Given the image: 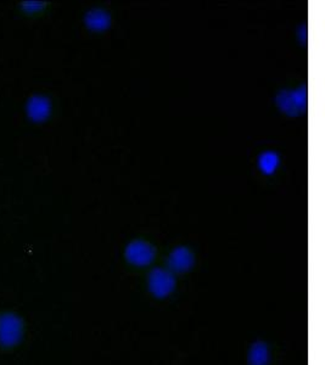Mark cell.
<instances>
[{
    "label": "cell",
    "instance_id": "obj_1",
    "mask_svg": "<svg viewBox=\"0 0 325 365\" xmlns=\"http://www.w3.org/2000/svg\"><path fill=\"white\" fill-rule=\"evenodd\" d=\"M275 101L284 114L289 116L300 115L304 112L307 106V89L301 87L294 92L284 90L279 93Z\"/></svg>",
    "mask_w": 325,
    "mask_h": 365
},
{
    "label": "cell",
    "instance_id": "obj_2",
    "mask_svg": "<svg viewBox=\"0 0 325 365\" xmlns=\"http://www.w3.org/2000/svg\"><path fill=\"white\" fill-rule=\"evenodd\" d=\"M176 286V279L174 273L163 268H155L149 275V287L150 291L156 298H165L168 293L174 291Z\"/></svg>",
    "mask_w": 325,
    "mask_h": 365
},
{
    "label": "cell",
    "instance_id": "obj_3",
    "mask_svg": "<svg viewBox=\"0 0 325 365\" xmlns=\"http://www.w3.org/2000/svg\"><path fill=\"white\" fill-rule=\"evenodd\" d=\"M154 257H155L154 247L145 241H133L127 246V261L131 262L134 266H147L149 263H151Z\"/></svg>",
    "mask_w": 325,
    "mask_h": 365
},
{
    "label": "cell",
    "instance_id": "obj_4",
    "mask_svg": "<svg viewBox=\"0 0 325 365\" xmlns=\"http://www.w3.org/2000/svg\"><path fill=\"white\" fill-rule=\"evenodd\" d=\"M50 101L43 95H33L27 103V115L34 122H43L50 115Z\"/></svg>",
    "mask_w": 325,
    "mask_h": 365
},
{
    "label": "cell",
    "instance_id": "obj_5",
    "mask_svg": "<svg viewBox=\"0 0 325 365\" xmlns=\"http://www.w3.org/2000/svg\"><path fill=\"white\" fill-rule=\"evenodd\" d=\"M194 264V255L185 247H177L168 257V267L171 271L184 273Z\"/></svg>",
    "mask_w": 325,
    "mask_h": 365
},
{
    "label": "cell",
    "instance_id": "obj_6",
    "mask_svg": "<svg viewBox=\"0 0 325 365\" xmlns=\"http://www.w3.org/2000/svg\"><path fill=\"white\" fill-rule=\"evenodd\" d=\"M110 16L106 11L94 9L85 16V25L92 31H105L110 26Z\"/></svg>",
    "mask_w": 325,
    "mask_h": 365
},
{
    "label": "cell",
    "instance_id": "obj_7",
    "mask_svg": "<svg viewBox=\"0 0 325 365\" xmlns=\"http://www.w3.org/2000/svg\"><path fill=\"white\" fill-rule=\"evenodd\" d=\"M20 335V325L15 318H6L0 323V340L4 344H12L19 340Z\"/></svg>",
    "mask_w": 325,
    "mask_h": 365
},
{
    "label": "cell",
    "instance_id": "obj_8",
    "mask_svg": "<svg viewBox=\"0 0 325 365\" xmlns=\"http://www.w3.org/2000/svg\"><path fill=\"white\" fill-rule=\"evenodd\" d=\"M269 363V351L263 342H256L252 344L249 352V364L268 365Z\"/></svg>",
    "mask_w": 325,
    "mask_h": 365
},
{
    "label": "cell",
    "instance_id": "obj_9",
    "mask_svg": "<svg viewBox=\"0 0 325 365\" xmlns=\"http://www.w3.org/2000/svg\"><path fill=\"white\" fill-rule=\"evenodd\" d=\"M279 166V156L273 152H263L258 157V167L264 174H273Z\"/></svg>",
    "mask_w": 325,
    "mask_h": 365
},
{
    "label": "cell",
    "instance_id": "obj_10",
    "mask_svg": "<svg viewBox=\"0 0 325 365\" xmlns=\"http://www.w3.org/2000/svg\"><path fill=\"white\" fill-rule=\"evenodd\" d=\"M44 6H45V4L41 3V1H25V3L21 4L22 10L26 11L27 14L41 11Z\"/></svg>",
    "mask_w": 325,
    "mask_h": 365
}]
</instances>
